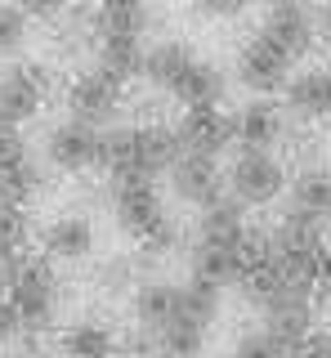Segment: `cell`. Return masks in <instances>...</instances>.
<instances>
[{"mask_svg":"<svg viewBox=\"0 0 331 358\" xmlns=\"http://www.w3.org/2000/svg\"><path fill=\"white\" fill-rule=\"evenodd\" d=\"M108 201H112V220L117 229L126 233L130 242H139V251L148 255H166L179 246V224L166 210V197L157 188V179H143V175H130V179H117L108 184Z\"/></svg>","mask_w":331,"mask_h":358,"instance_id":"cell-1","label":"cell"},{"mask_svg":"<svg viewBox=\"0 0 331 358\" xmlns=\"http://www.w3.org/2000/svg\"><path fill=\"white\" fill-rule=\"evenodd\" d=\"M5 296L14 300L23 327L36 336V331H50L54 318H59V309H63V278H59V268H54V260L27 255V260L18 264V273L5 282Z\"/></svg>","mask_w":331,"mask_h":358,"instance_id":"cell-2","label":"cell"},{"mask_svg":"<svg viewBox=\"0 0 331 358\" xmlns=\"http://www.w3.org/2000/svg\"><path fill=\"white\" fill-rule=\"evenodd\" d=\"M224 184H228V197L233 201H242L247 210H260V206H273L291 188V175H286L278 152L237 148L228 171H224Z\"/></svg>","mask_w":331,"mask_h":358,"instance_id":"cell-3","label":"cell"},{"mask_svg":"<svg viewBox=\"0 0 331 358\" xmlns=\"http://www.w3.org/2000/svg\"><path fill=\"white\" fill-rule=\"evenodd\" d=\"M291 76H295L291 59L282 50H273L260 31L233 50V81L247 90V99H278V94H286Z\"/></svg>","mask_w":331,"mask_h":358,"instance_id":"cell-4","label":"cell"},{"mask_svg":"<svg viewBox=\"0 0 331 358\" xmlns=\"http://www.w3.org/2000/svg\"><path fill=\"white\" fill-rule=\"evenodd\" d=\"M121 103H126V85L112 81V76H103V72H94V67L76 72L68 81V90H63L68 117L81 121V126H90V130H112Z\"/></svg>","mask_w":331,"mask_h":358,"instance_id":"cell-5","label":"cell"},{"mask_svg":"<svg viewBox=\"0 0 331 358\" xmlns=\"http://www.w3.org/2000/svg\"><path fill=\"white\" fill-rule=\"evenodd\" d=\"M45 188V171H41L31 143L23 139V130L0 126V201L5 206H31Z\"/></svg>","mask_w":331,"mask_h":358,"instance_id":"cell-6","label":"cell"},{"mask_svg":"<svg viewBox=\"0 0 331 358\" xmlns=\"http://www.w3.org/2000/svg\"><path fill=\"white\" fill-rule=\"evenodd\" d=\"M50 99V72L41 63H9L0 72V126H14L23 130L27 121L41 117Z\"/></svg>","mask_w":331,"mask_h":358,"instance_id":"cell-7","label":"cell"},{"mask_svg":"<svg viewBox=\"0 0 331 358\" xmlns=\"http://www.w3.org/2000/svg\"><path fill=\"white\" fill-rule=\"evenodd\" d=\"M41 157H45V166L59 171V175L94 171V162H98V130L81 126V121H72V117H59L54 126H45Z\"/></svg>","mask_w":331,"mask_h":358,"instance_id":"cell-8","label":"cell"},{"mask_svg":"<svg viewBox=\"0 0 331 358\" xmlns=\"http://www.w3.org/2000/svg\"><path fill=\"white\" fill-rule=\"evenodd\" d=\"M260 36L273 45V50H282L291 63H300L314 54L318 45V18L309 5H269L260 14Z\"/></svg>","mask_w":331,"mask_h":358,"instance_id":"cell-9","label":"cell"},{"mask_svg":"<svg viewBox=\"0 0 331 358\" xmlns=\"http://www.w3.org/2000/svg\"><path fill=\"white\" fill-rule=\"evenodd\" d=\"M179 143L184 152L193 157H211V162H219L228 148L237 143V126H233V112L224 108H189L179 117Z\"/></svg>","mask_w":331,"mask_h":358,"instance_id":"cell-10","label":"cell"},{"mask_svg":"<svg viewBox=\"0 0 331 358\" xmlns=\"http://www.w3.org/2000/svg\"><path fill=\"white\" fill-rule=\"evenodd\" d=\"M41 251L54 264H81L94 251V220L81 210H63L41 229Z\"/></svg>","mask_w":331,"mask_h":358,"instance_id":"cell-11","label":"cell"},{"mask_svg":"<svg viewBox=\"0 0 331 358\" xmlns=\"http://www.w3.org/2000/svg\"><path fill=\"white\" fill-rule=\"evenodd\" d=\"M170 193L179 197L184 206L206 210L211 201H219V197L228 193V184H224V171H219V162L184 152V157H179V166L170 171Z\"/></svg>","mask_w":331,"mask_h":358,"instance_id":"cell-12","label":"cell"},{"mask_svg":"<svg viewBox=\"0 0 331 358\" xmlns=\"http://www.w3.org/2000/svg\"><path fill=\"white\" fill-rule=\"evenodd\" d=\"M233 126H237V148L273 152V143H282L286 134V108L278 99H247L233 112Z\"/></svg>","mask_w":331,"mask_h":358,"instance_id":"cell-13","label":"cell"},{"mask_svg":"<svg viewBox=\"0 0 331 358\" xmlns=\"http://www.w3.org/2000/svg\"><path fill=\"white\" fill-rule=\"evenodd\" d=\"M327 224L300 215V210H282L278 220H273L269 238H273V255H286V260H300V264H314L318 251L327 246Z\"/></svg>","mask_w":331,"mask_h":358,"instance_id":"cell-14","label":"cell"},{"mask_svg":"<svg viewBox=\"0 0 331 358\" xmlns=\"http://www.w3.org/2000/svg\"><path fill=\"white\" fill-rule=\"evenodd\" d=\"M175 313H179V287L166 282V278H143L130 291V322H135V331L157 336Z\"/></svg>","mask_w":331,"mask_h":358,"instance_id":"cell-15","label":"cell"},{"mask_svg":"<svg viewBox=\"0 0 331 358\" xmlns=\"http://www.w3.org/2000/svg\"><path fill=\"white\" fill-rule=\"evenodd\" d=\"M286 117L295 121H327L331 117V63L300 67L286 85Z\"/></svg>","mask_w":331,"mask_h":358,"instance_id":"cell-16","label":"cell"},{"mask_svg":"<svg viewBox=\"0 0 331 358\" xmlns=\"http://www.w3.org/2000/svg\"><path fill=\"white\" fill-rule=\"evenodd\" d=\"M202 59V54L193 50L189 41H179V36H166L157 45H148V63H143V76H148L152 85L161 90V94H170L175 99V90L184 85V76L193 72V63Z\"/></svg>","mask_w":331,"mask_h":358,"instance_id":"cell-17","label":"cell"},{"mask_svg":"<svg viewBox=\"0 0 331 358\" xmlns=\"http://www.w3.org/2000/svg\"><path fill=\"white\" fill-rule=\"evenodd\" d=\"M247 206L233 197H219L211 201L206 210H197V224H193V242H202V246H237L242 238H247Z\"/></svg>","mask_w":331,"mask_h":358,"instance_id":"cell-18","label":"cell"},{"mask_svg":"<svg viewBox=\"0 0 331 358\" xmlns=\"http://www.w3.org/2000/svg\"><path fill=\"white\" fill-rule=\"evenodd\" d=\"M143 63H148V45L139 36H98L94 50H90V67L103 76H112V81H135L143 76Z\"/></svg>","mask_w":331,"mask_h":358,"instance_id":"cell-19","label":"cell"},{"mask_svg":"<svg viewBox=\"0 0 331 358\" xmlns=\"http://www.w3.org/2000/svg\"><path fill=\"white\" fill-rule=\"evenodd\" d=\"M139 130V175L143 179H157V175H170L184 157V143H179V130L166 126V121H143Z\"/></svg>","mask_w":331,"mask_h":358,"instance_id":"cell-20","label":"cell"},{"mask_svg":"<svg viewBox=\"0 0 331 358\" xmlns=\"http://www.w3.org/2000/svg\"><path fill=\"white\" fill-rule=\"evenodd\" d=\"M291 210L318 220V224H331V166L327 162H304L300 171L291 175Z\"/></svg>","mask_w":331,"mask_h":358,"instance_id":"cell-21","label":"cell"},{"mask_svg":"<svg viewBox=\"0 0 331 358\" xmlns=\"http://www.w3.org/2000/svg\"><path fill=\"white\" fill-rule=\"evenodd\" d=\"M94 171L108 175V184L139 175V130L135 126L98 130V162H94Z\"/></svg>","mask_w":331,"mask_h":358,"instance_id":"cell-22","label":"cell"},{"mask_svg":"<svg viewBox=\"0 0 331 358\" xmlns=\"http://www.w3.org/2000/svg\"><path fill=\"white\" fill-rule=\"evenodd\" d=\"M189 278H202V282H211L219 291L247 282L242 260H237V246H202V242L189 246Z\"/></svg>","mask_w":331,"mask_h":358,"instance_id":"cell-23","label":"cell"},{"mask_svg":"<svg viewBox=\"0 0 331 358\" xmlns=\"http://www.w3.org/2000/svg\"><path fill=\"white\" fill-rule=\"evenodd\" d=\"M85 18H90L94 41H98V36H139V31L152 22V9L139 5V0H108V5L85 9ZM139 41H143V36H139Z\"/></svg>","mask_w":331,"mask_h":358,"instance_id":"cell-24","label":"cell"},{"mask_svg":"<svg viewBox=\"0 0 331 358\" xmlns=\"http://www.w3.org/2000/svg\"><path fill=\"white\" fill-rule=\"evenodd\" d=\"M224 94H228L224 67H219L215 59H197L193 72L184 76V85L175 90V103H184V112H189V108H219Z\"/></svg>","mask_w":331,"mask_h":358,"instance_id":"cell-25","label":"cell"},{"mask_svg":"<svg viewBox=\"0 0 331 358\" xmlns=\"http://www.w3.org/2000/svg\"><path fill=\"white\" fill-rule=\"evenodd\" d=\"M27 242H31V215L23 206H5L0 201V282L18 273V264L27 260Z\"/></svg>","mask_w":331,"mask_h":358,"instance_id":"cell-26","label":"cell"},{"mask_svg":"<svg viewBox=\"0 0 331 358\" xmlns=\"http://www.w3.org/2000/svg\"><path fill=\"white\" fill-rule=\"evenodd\" d=\"M63 358H112L117 354V331L98 318H76L59 341Z\"/></svg>","mask_w":331,"mask_h":358,"instance_id":"cell-27","label":"cell"},{"mask_svg":"<svg viewBox=\"0 0 331 358\" xmlns=\"http://www.w3.org/2000/svg\"><path fill=\"white\" fill-rule=\"evenodd\" d=\"M206 341H211V327H202V322H193V318H179V313L152 336L157 358H202Z\"/></svg>","mask_w":331,"mask_h":358,"instance_id":"cell-28","label":"cell"},{"mask_svg":"<svg viewBox=\"0 0 331 358\" xmlns=\"http://www.w3.org/2000/svg\"><path fill=\"white\" fill-rule=\"evenodd\" d=\"M219 296H224V291L202 282V278L179 282V318H193V322H202V327H211L215 313H219Z\"/></svg>","mask_w":331,"mask_h":358,"instance_id":"cell-29","label":"cell"},{"mask_svg":"<svg viewBox=\"0 0 331 358\" xmlns=\"http://www.w3.org/2000/svg\"><path fill=\"white\" fill-rule=\"evenodd\" d=\"M139 282H143V278H139V260H135V255H126V251L108 255V260L94 268V287L103 291V296H121V291H135Z\"/></svg>","mask_w":331,"mask_h":358,"instance_id":"cell-30","label":"cell"},{"mask_svg":"<svg viewBox=\"0 0 331 358\" xmlns=\"http://www.w3.org/2000/svg\"><path fill=\"white\" fill-rule=\"evenodd\" d=\"M224 358H291V350H286L282 341H273L264 327H247L233 336V345H228Z\"/></svg>","mask_w":331,"mask_h":358,"instance_id":"cell-31","label":"cell"},{"mask_svg":"<svg viewBox=\"0 0 331 358\" xmlns=\"http://www.w3.org/2000/svg\"><path fill=\"white\" fill-rule=\"evenodd\" d=\"M31 36V18L23 5H0V59L5 54H18Z\"/></svg>","mask_w":331,"mask_h":358,"instance_id":"cell-32","label":"cell"},{"mask_svg":"<svg viewBox=\"0 0 331 358\" xmlns=\"http://www.w3.org/2000/svg\"><path fill=\"white\" fill-rule=\"evenodd\" d=\"M27 327H23V318H18V309H14V300L0 291V350H9V345L18 341Z\"/></svg>","mask_w":331,"mask_h":358,"instance_id":"cell-33","label":"cell"},{"mask_svg":"<svg viewBox=\"0 0 331 358\" xmlns=\"http://www.w3.org/2000/svg\"><path fill=\"white\" fill-rule=\"evenodd\" d=\"M291 358H331V327H327V331H314Z\"/></svg>","mask_w":331,"mask_h":358,"instance_id":"cell-34","label":"cell"},{"mask_svg":"<svg viewBox=\"0 0 331 358\" xmlns=\"http://www.w3.org/2000/svg\"><path fill=\"white\" fill-rule=\"evenodd\" d=\"M314 282H318L323 296H331V242L318 251V260H314Z\"/></svg>","mask_w":331,"mask_h":358,"instance_id":"cell-35","label":"cell"},{"mask_svg":"<svg viewBox=\"0 0 331 358\" xmlns=\"http://www.w3.org/2000/svg\"><path fill=\"white\" fill-rule=\"evenodd\" d=\"M197 14H202V18H237L242 9H237V5H202Z\"/></svg>","mask_w":331,"mask_h":358,"instance_id":"cell-36","label":"cell"},{"mask_svg":"<svg viewBox=\"0 0 331 358\" xmlns=\"http://www.w3.org/2000/svg\"><path fill=\"white\" fill-rule=\"evenodd\" d=\"M14 358H54V354L45 350V345H36V341H27V345H23V350H18Z\"/></svg>","mask_w":331,"mask_h":358,"instance_id":"cell-37","label":"cell"},{"mask_svg":"<svg viewBox=\"0 0 331 358\" xmlns=\"http://www.w3.org/2000/svg\"><path fill=\"white\" fill-rule=\"evenodd\" d=\"M323 36H327V41H331V5H327V9H323Z\"/></svg>","mask_w":331,"mask_h":358,"instance_id":"cell-38","label":"cell"},{"mask_svg":"<svg viewBox=\"0 0 331 358\" xmlns=\"http://www.w3.org/2000/svg\"><path fill=\"white\" fill-rule=\"evenodd\" d=\"M327 318H331V305H327Z\"/></svg>","mask_w":331,"mask_h":358,"instance_id":"cell-39","label":"cell"}]
</instances>
